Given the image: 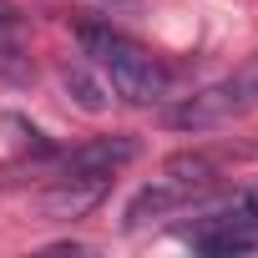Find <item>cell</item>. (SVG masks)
Returning <instances> with one entry per match:
<instances>
[{
  "mask_svg": "<svg viewBox=\"0 0 258 258\" xmlns=\"http://www.w3.org/2000/svg\"><path fill=\"white\" fill-rule=\"evenodd\" d=\"M142 152V142L137 137H126V132H116V137H91V142H81V147H71L66 157H61V172H116V167H126Z\"/></svg>",
  "mask_w": 258,
  "mask_h": 258,
  "instance_id": "4",
  "label": "cell"
},
{
  "mask_svg": "<svg viewBox=\"0 0 258 258\" xmlns=\"http://www.w3.org/2000/svg\"><path fill=\"white\" fill-rule=\"evenodd\" d=\"M162 177H167V182H177L182 192H192V198H198V192H208V187L218 182V167H213L208 157H198V152H182V157H172V162L162 167Z\"/></svg>",
  "mask_w": 258,
  "mask_h": 258,
  "instance_id": "8",
  "label": "cell"
},
{
  "mask_svg": "<svg viewBox=\"0 0 258 258\" xmlns=\"http://www.w3.org/2000/svg\"><path fill=\"white\" fill-rule=\"evenodd\" d=\"M106 192H111V172H61V177L36 198V208H41L46 218L71 223V218H86L91 208H101Z\"/></svg>",
  "mask_w": 258,
  "mask_h": 258,
  "instance_id": "2",
  "label": "cell"
},
{
  "mask_svg": "<svg viewBox=\"0 0 258 258\" xmlns=\"http://www.w3.org/2000/svg\"><path fill=\"white\" fill-rule=\"evenodd\" d=\"M243 208H248V213H253V218H258V187H253V192H248V198H243Z\"/></svg>",
  "mask_w": 258,
  "mask_h": 258,
  "instance_id": "13",
  "label": "cell"
},
{
  "mask_svg": "<svg viewBox=\"0 0 258 258\" xmlns=\"http://www.w3.org/2000/svg\"><path fill=\"white\" fill-rule=\"evenodd\" d=\"M111 16H142V0H101Z\"/></svg>",
  "mask_w": 258,
  "mask_h": 258,
  "instance_id": "11",
  "label": "cell"
},
{
  "mask_svg": "<svg viewBox=\"0 0 258 258\" xmlns=\"http://www.w3.org/2000/svg\"><path fill=\"white\" fill-rule=\"evenodd\" d=\"M61 86H66V96H71L81 111H106V101H111V86H106L86 61H66V66H61Z\"/></svg>",
  "mask_w": 258,
  "mask_h": 258,
  "instance_id": "7",
  "label": "cell"
},
{
  "mask_svg": "<svg viewBox=\"0 0 258 258\" xmlns=\"http://www.w3.org/2000/svg\"><path fill=\"white\" fill-rule=\"evenodd\" d=\"M187 243H192L198 253H213V258L253 253V248H258V218H253L248 208H238V213H213V218L192 223Z\"/></svg>",
  "mask_w": 258,
  "mask_h": 258,
  "instance_id": "3",
  "label": "cell"
},
{
  "mask_svg": "<svg viewBox=\"0 0 258 258\" xmlns=\"http://www.w3.org/2000/svg\"><path fill=\"white\" fill-rule=\"evenodd\" d=\"M0 126H6V132H16L11 142H16L21 152H51V142H46V132H41V126H31L26 116H16V111H6V116H0Z\"/></svg>",
  "mask_w": 258,
  "mask_h": 258,
  "instance_id": "10",
  "label": "cell"
},
{
  "mask_svg": "<svg viewBox=\"0 0 258 258\" xmlns=\"http://www.w3.org/2000/svg\"><path fill=\"white\" fill-rule=\"evenodd\" d=\"M76 41H81V51L91 56V66L106 71V81H111V91H116L121 101L157 106V101L167 96V81H172L167 66H162L152 51H142L137 41L116 36L111 26H76Z\"/></svg>",
  "mask_w": 258,
  "mask_h": 258,
  "instance_id": "1",
  "label": "cell"
},
{
  "mask_svg": "<svg viewBox=\"0 0 258 258\" xmlns=\"http://www.w3.org/2000/svg\"><path fill=\"white\" fill-rule=\"evenodd\" d=\"M0 76L16 81V86H26V81L36 76V66H31V56H26V41H21V26L0 31Z\"/></svg>",
  "mask_w": 258,
  "mask_h": 258,
  "instance_id": "9",
  "label": "cell"
},
{
  "mask_svg": "<svg viewBox=\"0 0 258 258\" xmlns=\"http://www.w3.org/2000/svg\"><path fill=\"white\" fill-rule=\"evenodd\" d=\"M218 96H223L228 116H243V111H253V106H258V51H253V56H243V61L218 81Z\"/></svg>",
  "mask_w": 258,
  "mask_h": 258,
  "instance_id": "6",
  "label": "cell"
},
{
  "mask_svg": "<svg viewBox=\"0 0 258 258\" xmlns=\"http://www.w3.org/2000/svg\"><path fill=\"white\" fill-rule=\"evenodd\" d=\"M11 26H21V11L11 6V0H0V31H11Z\"/></svg>",
  "mask_w": 258,
  "mask_h": 258,
  "instance_id": "12",
  "label": "cell"
},
{
  "mask_svg": "<svg viewBox=\"0 0 258 258\" xmlns=\"http://www.w3.org/2000/svg\"><path fill=\"white\" fill-rule=\"evenodd\" d=\"M182 203H192V192H182L177 182H167V177H157L152 187H142L132 203H126V228H142V223H152V218H167L172 208H182Z\"/></svg>",
  "mask_w": 258,
  "mask_h": 258,
  "instance_id": "5",
  "label": "cell"
}]
</instances>
